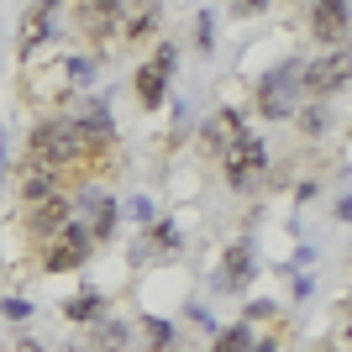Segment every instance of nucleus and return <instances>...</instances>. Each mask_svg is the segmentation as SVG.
<instances>
[{"label":"nucleus","mask_w":352,"mask_h":352,"mask_svg":"<svg viewBox=\"0 0 352 352\" xmlns=\"http://www.w3.org/2000/svg\"><path fill=\"white\" fill-rule=\"evenodd\" d=\"M27 147H32V158H37V163L58 168V174H63V168H74V163L95 158V147H89L85 132L74 126V116H43L37 126H32Z\"/></svg>","instance_id":"nucleus-1"},{"label":"nucleus","mask_w":352,"mask_h":352,"mask_svg":"<svg viewBox=\"0 0 352 352\" xmlns=\"http://www.w3.org/2000/svg\"><path fill=\"white\" fill-rule=\"evenodd\" d=\"M221 174H226L232 190H252V184L268 174V147H263V137H258V132H242L226 153H221Z\"/></svg>","instance_id":"nucleus-2"},{"label":"nucleus","mask_w":352,"mask_h":352,"mask_svg":"<svg viewBox=\"0 0 352 352\" xmlns=\"http://www.w3.org/2000/svg\"><path fill=\"white\" fill-rule=\"evenodd\" d=\"M258 111H263L268 121L300 111V58H284L279 69L263 74V85H258Z\"/></svg>","instance_id":"nucleus-3"},{"label":"nucleus","mask_w":352,"mask_h":352,"mask_svg":"<svg viewBox=\"0 0 352 352\" xmlns=\"http://www.w3.org/2000/svg\"><path fill=\"white\" fill-rule=\"evenodd\" d=\"M347 79H352V53L347 47H331L321 58L300 63V95H337Z\"/></svg>","instance_id":"nucleus-4"},{"label":"nucleus","mask_w":352,"mask_h":352,"mask_svg":"<svg viewBox=\"0 0 352 352\" xmlns=\"http://www.w3.org/2000/svg\"><path fill=\"white\" fill-rule=\"evenodd\" d=\"M89 252H95V236H89V226H85V221H69V226H63V232L43 248V263L53 268V274H63V268H79Z\"/></svg>","instance_id":"nucleus-5"},{"label":"nucleus","mask_w":352,"mask_h":352,"mask_svg":"<svg viewBox=\"0 0 352 352\" xmlns=\"http://www.w3.org/2000/svg\"><path fill=\"white\" fill-rule=\"evenodd\" d=\"M16 190H21L27 206H47V200H58V195H63V174H58V168H47V163H37V158H27L21 168H16Z\"/></svg>","instance_id":"nucleus-6"},{"label":"nucleus","mask_w":352,"mask_h":352,"mask_svg":"<svg viewBox=\"0 0 352 352\" xmlns=\"http://www.w3.org/2000/svg\"><path fill=\"white\" fill-rule=\"evenodd\" d=\"M121 16H126V6H116V0H85V6L74 11V21L85 27L89 43H105V37L121 32Z\"/></svg>","instance_id":"nucleus-7"},{"label":"nucleus","mask_w":352,"mask_h":352,"mask_svg":"<svg viewBox=\"0 0 352 352\" xmlns=\"http://www.w3.org/2000/svg\"><path fill=\"white\" fill-rule=\"evenodd\" d=\"M74 126L85 132V142L95 147V153L116 142V116H111V105H105L100 95H95V100H85L79 111H74Z\"/></svg>","instance_id":"nucleus-8"},{"label":"nucleus","mask_w":352,"mask_h":352,"mask_svg":"<svg viewBox=\"0 0 352 352\" xmlns=\"http://www.w3.org/2000/svg\"><path fill=\"white\" fill-rule=\"evenodd\" d=\"M74 221V206H69V195H58V200H47V206H32V216H27V232L37 236V242H53V236L63 232V226H69Z\"/></svg>","instance_id":"nucleus-9"},{"label":"nucleus","mask_w":352,"mask_h":352,"mask_svg":"<svg viewBox=\"0 0 352 352\" xmlns=\"http://www.w3.org/2000/svg\"><path fill=\"white\" fill-rule=\"evenodd\" d=\"M347 27H352V11L347 6H310V37L316 43H326V47H337L342 37H347Z\"/></svg>","instance_id":"nucleus-10"},{"label":"nucleus","mask_w":352,"mask_h":352,"mask_svg":"<svg viewBox=\"0 0 352 352\" xmlns=\"http://www.w3.org/2000/svg\"><path fill=\"white\" fill-rule=\"evenodd\" d=\"M252 242L248 236H242V242H232V248H226V263H221V284H226V289H242V284L252 279Z\"/></svg>","instance_id":"nucleus-11"},{"label":"nucleus","mask_w":352,"mask_h":352,"mask_svg":"<svg viewBox=\"0 0 352 352\" xmlns=\"http://www.w3.org/2000/svg\"><path fill=\"white\" fill-rule=\"evenodd\" d=\"M236 137H242V116H236V111H216V116L206 121L200 142H206V147H221V153H226V147H232Z\"/></svg>","instance_id":"nucleus-12"},{"label":"nucleus","mask_w":352,"mask_h":352,"mask_svg":"<svg viewBox=\"0 0 352 352\" xmlns=\"http://www.w3.org/2000/svg\"><path fill=\"white\" fill-rule=\"evenodd\" d=\"M58 27V6H37V11L27 16V27H21V53H37L43 47V37Z\"/></svg>","instance_id":"nucleus-13"},{"label":"nucleus","mask_w":352,"mask_h":352,"mask_svg":"<svg viewBox=\"0 0 352 352\" xmlns=\"http://www.w3.org/2000/svg\"><path fill=\"white\" fill-rule=\"evenodd\" d=\"M105 310H111V300H105L100 289H79L74 300H63V316H69V321H105Z\"/></svg>","instance_id":"nucleus-14"},{"label":"nucleus","mask_w":352,"mask_h":352,"mask_svg":"<svg viewBox=\"0 0 352 352\" xmlns=\"http://www.w3.org/2000/svg\"><path fill=\"white\" fill-rule=\"evenodd\" d=\"M168 74L158 69V63H142V69H137V100L147 105V111H153V105H163V95H168Z\"/></svg>","instance_id":"nucleus-15"},{"label":"nucleus","mask_w":352,"mask_h":352,"mask_svg":"<svg viewBox=\"0 0 352 352\" xmlns=\"http://www.w3.org/2000/svg\"><path fill=\"white\" fill-rule=\"evenodd\" d=\"M158 27V6H126V16H121V37H147V32Z\"/></svg>","instance_id":"nucleus-16"},{"label":"nucleus","mask_w":352,"mask_h":352,"mask_svg":"<svg viewBox=\"0 0 352 352\" xmlns=\"http://www.w3.org/2000/svg\"><path fill=\"white\" fill-rule=\"evenodd\" d=\"M252 326L248 321H236V326H226V331H216V347L210 352H252Z\"/></svg>","instance_id":"nucleus-17"},{"label":"nucleus","mask_w":352,"mask_h":352,"mask_svg":"<svg viewBox=\"0 0 352 352\" xmlns=\"http://www.w3.org/2000/svg\"><path fill=\"white\" fill-rule=\"evenodd\" d=\"M95 342H100L105 352H121V347H126V342H132V331H126V326H121V321H111V316H105V321L95 326Z\"/></svg>","instance_id":"nucleus-18"},{"label":"nucleus","mask_w":352,"mask_h":352,"mask_svg":"<svg viewBox=\"0 0 352 352\" xmlns=\"http://www.w3.org/2000/svg\"><path fill=\"white\" fill-rule=\"evenodd\" d=\"M121 216H132L137 226H153V221H158V206H153V195H132V200L121 206Z\"/></svg>","instance_id":"nucleus-19"},{"label":"nucleus","mask_w":352,"mask_h":352,"mask_svg":"<svg viewBox=\"0 0 352 352\" xmlns=\"http://www.w3.org/2000/svg\"><path fill=\"white\" fill-rule=\"evenodd\" d=\"M147 337H153V342H147L153 352H174V326H168V321H158V316H147Z\"/></svg>","instance_id":"nucleus-20"},{"label":"nucleus","mask_w":352,"mask_h":352,"mask_svg":"<svg viewBox=\"0 0 352 352\" xmlns=\"http://www.w3.org/2000/svg\"><path fill=\"white\" fill-rule=\"evenodd\" d=\"M195 47H200V53H210V47H216V16H210V11L195 16Z\"/></svg>","instance_id":"nucleus-21"},{"label":"nucleus","mask_w":352,"mask_h":352,"mask_svg":"<svg viewBox=\"0 0 352 352\" xmlns=\"http://www.w3.org/2000/svg\"><path fill=\"white\" fill-rule=\"evenodd\" d=\"M300 132H305V137L326 132V111H321V105H305V111H300Z\"/></svg>","instance_id":"nucleus-22"},{"label":"nucleus","mask_w":352,"mask_h":352,"mask_svg":"<svg viewBox=\"0 0 352 352\" xmlns=\"http://www.w3.org/2000/svg\"><path fill=\"white\" fill-rule=\"evenodd\" d=\"M0 310H6V321H27V316H32V300H27V294H11Z\"/></svg>","instance_id":"nucleus-23"},{"label":"nucleus","mask_w":352,"mask_h":352,"mask_svg":"<svg viewBox=\"0 0 352 352\" xmlns=\"http://www.w3.org/2000/svg\"><path fill=\"white\" fill-rule=\"evenodd\" d=\"M153 242H158V248H179V232H174V221H153Z\"/></svg>","instance_id":"nucleus-24"},{"label":"nucleus","mask_w":352,"mask_h":352,"mask_svg":"<svg viewBox=\"0 0 352 352\" xmlns=\"http://www.w3.org/2000/svg\"><path fill=\"white\" fill-rule=\"evenodd\" d=\"M248 316H252V321H263V316H279V305H274V300H252Z\"/></svg>","instance_id":"nucleus-25"},{"label":"nucleus","mask_w":352,"mask_h":352,"mask_svg":"<svg viewBox=\"0 0 352 352\" xmlns=\"http://www.w3.org/2000/svg\"><path fill=\"white\" fill-rule=\"evenodd\" d=\"M337 221H352V195H342V200H337Z\"/></svg>","instance_id":"nucleus-26"},{"label":"nucleus","mask_w":352,"mask_h":352,"mask_svg":"<svg viewBox=\"0 0 352 352\" xmlns=\"http://www.w3.org/2000/svg\"><path fill=\"white\" fill-rule=\"evenodd\" d=\"M16 352H43V342H32V337H21V342H16Z\"/></svg>","instance_id":"nucleus-27"},{"label":"nucleus","mask_w":352,"mask_h":352,"mask_svg":"<svg viewBox=\"0 0 352 352\" xmlns=\"http://www.w3.org/2000/svg\"><path fill=\"white\" fill-rule=\"evenodd\" d=\"M347 316H352V294H347Z\"/></svg>","instance_id":"nucleus-28"},{"label":"nucleus","mask_w":352,"mask_h":352,"mask_svg":"<svg viewBox=\"0 0 352 352\" xmlns=\"http://www.w3.org/2000/svg\"><path fill=\"white\" fill-rule=\"evenodd\" d=\"M0 184H6V168H0Z\"/></svg>","instance_id":"nucleus-29"},{"label":"nucleus","mask_w":352,"mask_h":352,"mask_svg":"<svg viewBox=\"0 0 352 352\" xmlns=\"http://www.w3.org/2000/svg\"><path fill=\"white\" fill-rule=\"evenodd\" d=\"M321 352H337V347H321Z\"/></svg>","instance_id":"nucleus-30"}]
</instances>
